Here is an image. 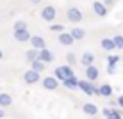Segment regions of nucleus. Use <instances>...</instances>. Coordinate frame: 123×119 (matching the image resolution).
I'll return each instance as SVG.
<instances>
[{
  "mask_svg": "<svg viewBox=\"0 0 123 119\" xmlns=\"http://www.w3.org/2000/svg\"><path fill=\"white\" fill-rule=\"evenodd\" d=\"M55 16H57V11H55L54 6H46V7H43V11H41V18H43L45 22H48V23H52L54 20H55Z\"/></svg>",
  "mask_w": 123,
  "mask_h": 119,
  "instance_id": "7ed1b4c3",
  "label": "nucleus"
},
{
  "mask_svg": "<svg viewBox=\"0 0 123 119\" xmlns=\"http://www.w3.org/2000/svg\"><path fill=\"white\" fill-rule=\"evenodd\" d=\"M104 6L109 9V7H112V6H114V0H104Z\"/></svg>",
  "mask_w": 123,
  "mask_h": 119,
  "instance_id": "cd10ccee",
  "label": "nucleus"
},
{
  "mask_svg": "<svg viewBox=\"0 0 123 119\" xmlns=\"http://www.w3.org/2000/svg\"><path fill=\"white\" fill-rule=\"evenodd\" d=\"M31 2H32V4H39L41 0H31Z\"/></svg>",
  "mask_w": 123,
  "mask_h": 119,
  "instance_id": "c756f323",
  "label": "nucleus"
},
{
  "mask_svg": "<svg viewBox=\"0 0 123 119\" xmlns=\"http://www.w3.org/2000/svg\"><path fill=\"white\" fill-rule=\"evenodd\" d=\"M102 114H104L105 119H123L121 112H120V110H114V108H107V107H105L104 110H102Z\"/></svg>",
  "mask_w": 123,
  "mask_h": 119,
  "instance_id": "4468645a",
  "label": "nucleus"
},
{
  "mask_svg": "<svg viewBox=\"0 0 123 119\" xmlns=\"http://www.w3.org/2000/svg\"><path fill=\"white\" fill-rule=\"evenodd\" d=\"M80 64H82L84 68H89L95 64V53L93 52H84L82 57H80Z\"/></svg>",
  "mask_w": 123,
  "mask_h": 119,
  "instance_id": "9d476101",
  "label": "nucleus"
},
{
  "mask_svg": "<svg viewBox=\"0 0 123 119\" xmlns=\"http://www.w3.org/2000/svg\"><path fill=\"white\" fill-rule=\"evenodd\" d=\"M70 34L73 36V39H75V41H82L84 37H86V30H84L82 27H73Z\"/></svg>",
  "mask_w": 123,
  "mask_h": 119,
  "instance_id": "a211bd4d",
  "label": "nucleus"
},
{
  "mask_svg": "<svg viewBox=\"0 0 123 119\" xmlns=\"http://www.w3.org/2000/svg\"><path fill=\"white\" fill-rule=\"evenodd\" d=\"M93 12L100 18H105L107 16V7L104 6V2H93Z\"/></svg>",
  "mask_w": 123,
  "mask_h": 119,
  "instance_id": "9b49d317",
  "label": "nucleus"
},
{
  "mask_svg": "<svg viewBox=\"0 0 123 119\" xmlns=\"http://www.w3.org/2000/svg\"><path fill=\"white\" fill-rule=\"evenodd\" d=\"M31 45H32V48L39 50V52L46 48V41H45L41 36H32V39H31Z\"/></svg>",
  "mask_w": 123,
  "mask_h": 119,
  "instance_id": "ddd939ff",
  "label": "nucleus"
},
{
  "mask_svg": "<svg viewBox=\"0 0 123 119\" xmlns=\"http://www.w3.org/2000/svg\"><path fill=\"white\" fill-rule=\"evenodd\" d=\"M50 30H52V32H57V34H62V32H64V25H61V23H52V25H50Z\"/></svg>",
  "mask_w": 123,
  "mask_h": 119,
  "instance_id": "b1692460",
  "label": "nucleus"
},
{
  "mask_svg": "<svg viewBox=\"0 0 123 119\" xmlns=\"http://www.w3.org/2000/svg\"><path fill=\"white\" fill-rule=\"evenodd\" d=\"M114 45H116L118 50H123V36H114Z\"/></svg>",
  "mask_w": 123,
  "mask_h": 119,
  "instance_id": "393cba45",
  "label": "nucleus"
},
{
  "mask_svg": "<svg viewBox=\"0 0 123 119\" xmlns=\"http://www.w3.org/2000/svg\"><path fill=\"white\" fill-rule=\"evenodd\" d=\"M4 57V53H2V50H0V59H2Z\"/></svg>",
  "mask_w": 123,
  "mask_h": 119,
  "instance_id": "2f4dec72",
  "label": "nucleus"
},
{
  "mask_svg": "<svg viewBox=\"0 0 123 119\" xmlns=\"http://www.w3.org/2000/svg\"><path fill=\"white\" fill-rule=\"evenodd\" d=\"M39 53H41L39 50H36V48H31L27 53H25V57H27V61L32 64V62H36L37 59H39Z\"/></svg>",
  "mask_w": 123,
  "mask_h": 119,
  "instance_id": "412c9836",
  "label": "nucleus"
},
{
  "mask_svg": "<svg viewBox=\"0 0 123 119\" xmlns=\"http://www.w3.org/2000/svg\"><path fill=\"white\" fill-rule=\"evenodd\" d=\"M57 41L61 43L62 46H71L75 43V39H73V36H71L70 32H62V34H59V37H57Z\"/></svg>",
  "mask_w": 123,
  "mask_h": 119,
  "instance_id": "f8f14e48",
  "label": "nucleus"
},
{
  "mask_svg": "<svg viewBox=\"0 0 123 119\" xmlns=\"http://www.w3.org/2000/svg\"><path fill=\"white\" fill-rule=\"evenodd\" d=\"M100 45H102V48H104L105 52H112V50H116V45H114V39H111V37H104Z\"/></svg>",
  "mask_w": 123,
  "mask_h": 119,
  "instance_id": "aec40b11",
  "label": "nucleus"
},
{
  "mask_svg": "<svg viewBox=\"0 0 123 119\" xmlns=\"http://www.w3.org/2000/svg\"><path fill=\"white\" fill-rule=\"evenodd\" d=\"M12 103V98L7 92H0V107H9Z\"/></svg>",
  "mask_w": 123,
  "mask_h": 119,
  "instance_id": "4be33fe9",
  "label": "nucleus"
},
{
  "mask_svg": "<svg viewBox=\"0 0 123 119\" xmlns=\"http://www.w3.org/2000/svg\"><path fill=\"white\" fill-rule=\"evenodd\" d=\"M39 61H43L45 64L52 62V61H54V52H52V50H48V48L41 50V53H39Z\"/></svg>",
  "mask_w": 123,
  "mask_h": 119,
  "instance_id": "f3484780",
  "label": "nucleus"
},
{
  "mask_svg": "<svg viewBox=\"0 0 123 119\" xmlns=\"http://www.w3.org/2000/svg\"><path fill=\"white\" fill-rule=\"evenodd\" d=\"M93 119H98V117H93Z\"/></svg>",
  "mask_w": 123,
  "mask_h": 119,
  "instance_id": "473e14b6",
  "label": "nucleus"
},
{
  "mask_svg": "<svg viewBox=\"0 0 123 119\" xmlns=\"http://www.w3.org/2000/svg\"><path fill=\"white\" fill-rule=\"evenodd\" d=\"M82 112L87 114V116H91V117H95L96 114H98V107H96L95 103H84L82 105Z\"/></svg>",
  "mask_w": 123,
  "mask_h": 119,
  "instance_id": "2eb2a0df",
  "label": "nucleus"
},
{
  "mask_svg": "<svg viewBox=\"0 0 123 119\" xmlns=\"http://www.w3.org/2000/svg\"><path fill=\"white\" fill-rule=\"evenodd\" d=\"M31 66H32L31 69H34V71H37V73H41V71L45 69V62H43V61H39V59H37L36 62H32Z\"/></svg>",
  "mask_w": 123,
  "mask_h": 119,
  "instance_id": "5701e85b",
  "label": "nucleus"
},
{
  "mask_svg": "<svg viewBox=\"0 0 123 119\" xmlns=\"http://www.w3.org/2000/svg\"><path fill=\"white\" fill-rule=\"evenodd\" d=\"M4 117V112H2V110H0V119H2Z\"/></svg>",
  "mask_w": 123,
  "mask_h": 119,
  "instance_id": "7c9ffc66",
  "label": "nucleus"
},
{
  "mask_svg": "<svg viewBox=\"0 0 123 119\" xmlns=\"http://www.w3.org/2000/svg\"><path fill=\"white\" fill-rule=\"evenodd\" d=\"M79 89L84 92V94H87V96H93L96 92V85H93V82H89V80H80L79 82Z\"/></svg>",
  "mask_w": 123,
  "mask_h": 119,
  "instance_id": "20e7f679",
  "label": "nucleus"
},
{
  "mask_svg": "<svg viewBox=\"0 0 123 119\" xmlns=\"http://www.w3.org/2000/svg\"><path fill=\"white\" fill-rule=\"evenodd\" d=\"M31 39H32V36L29 32V28L27 30H14V41H18V43H31Z\"/></svg>",
  "mask_w": 123,
  "mask_h": 119,
  "instance_id": "0eeeda50",
  "label": "nucleus"
},
{
  "mask_svg": "<svg viewBox=\"0 0 123 119\" xmlns=\"http://www.w3.org/2000/svg\"><path fill=\"white\" fill-rule=\"evenodd\" d=\"M23 82L25 84H29V85H34V84H37V82H41V76L37 71H34V69H27L23 73Z\"/></svg>",
  "mask_w": 123,
  "mask_h": 119,
  "instance_id": "f03ea898",
  "label": "nucleus"
},
{
  "mask_svg": "<svg viewBox=\"0 0 123 119\" xmlns=\"http://www.w3.org/2000/svg\"><path fill=\"white\" fill-rule=\"evenodd\" d=\"M54 76H55L59 82L62 84L64 80L71 78V76H75V73H73V69H71L70 64H62V66H57L55 69H54Z\"/></svg>",
  "mask_w": 123,
  "mask_h": 119,
  "instance_id": "f257e3e1",
  "label": "nucleus"
},
{
  "mask_svg": "<svg viewBox=\"0 0 123 119\" xmlns=\"http://www.w3.org/2000/svg\"><path fill=\"white\" fill-rule=\"evenodd\" d=\"M66 61L70 66H73L75 62H77V57H75V53H66Z\"/></svg>",
  "mask_w": 123,
  "mask_h": 119,
  "instance_id": "bb28decb",
  "label": "nucleus"
},
{
  "mask_svg": "<svg viewBox=\"0 0 123 119\" xmlns=\"http://www.w3.org/2000/svg\"><path fill=\"white\" fill-rule=\"evenodd\" d=\"M98 76H100V69L95 64L89 66V68H86V80H89V82H96Z\"/></svg>",
  "mask_w": 123,
  "mask_h": 119,
  "instance_id": "1a4fd4ad",
  "label": "nucleus"
},
{
  "mask_svg": "<svg viewBox=\"0 0 123 119\" xmlns=\"http://www.w3.org/2000/svg\"><path fill=\"white\" fill-rule=\"evenodd\" d=\"M118 105H120V107L123 108V94H121L120 98H118Z\"/></svg>",
  "mask_w": 123,
  "mask_h": 119,
  "instance_id": "c85d7f7f",
  "label": "nucleus"
},
{
  "mask_svg": "<svg viewBox=\"0 0 123 119\" xmlns=\"http://www.w3.org/2000/svg\"><path fill=\"white\" fill-rule=\"evenodd\" d=\"M100 89V98H111L112 96V85L111 84H102Z\"/></svg>",
  "mask_w": 123,
  "mask_h": 119,
  "instance_id": "6ab92c4d",
  "label": "nucleus"
},
{
  "mask_svg": "<svg viewBox=\"0 0 123 119\" xmlns=\"http://www.w3.org/2000/svg\"><path fill=\"white\" fill-rule=\"evenodd\" d=\"M66 16H68V20H70L71 23H80L82 22V11L79 9V7H70L66 12Z\"/></svg>",
  "mask_w": 123,
  "mask_h": 119,
  "instance_id": "423d86ee",
  "label": "nucleus"
},
{
  "mask_svg": "<svg viewBox=\"0 0 123 119\" xmlns=\"http://www.w3.org/2000/svg\"><path fill=\"white\" fill-rule=\"evenodd\" d=\"M79 82L80 80L77 78V76H71V78H68L62 82V85H64L66 89H70V91H75V89H79Z\"/></svg>",
  "mask_w": 123,
  "mask_h": 119,
  "instance_id": "dca6fc26",
  "label": "nucleus"
},
{
  "mask_svg": "<svg viewBox=\"0 0 123 119\" xmlns=\"http://www.w3.org/2000/svg\"><path fill=\"white\" fill-rule=\"evenodd\" d=\"M59 80L55 78V76H45L43 80H41V85H43L46 91H55V89L59 87Z\"/></svg>",
  "mask_w": 123,
  "mask_h": 119,
  "instance_id": "39448f33",
  "label": "nucleus"
},
{
  "mask_svg": "<svg viewBox=\"0 0 123 119\" xmlns=\"http://www.w3.org/2000/svg\"><path fill=\"white\" fill-rule=\"evenodd\" d=\"M120 59H121L120 55H107V73L109 75L116 73V68H114V66L120 62Z\"/></svg>",
  "mask_w": 123,
  "mask_h": 119,
  "instance_id": "6e6552de",
  "label": "nucleus"
},
{
  "mask_svg": "<svg viewBox=\"0 0 123 119\" xmlns=\"http://www.w3.org/2000/svg\"><path fill=\"white\" fill-rule=\"evenodd\" d=\"M14 30H27V23L22 22V20H20V22H16V23H14Z\"/></svg>",
  "mask_w": 123,
  "mask_h": 119,
  "instance_id": "a878e982",
  "label": "nucleus"
}]
</instances>
